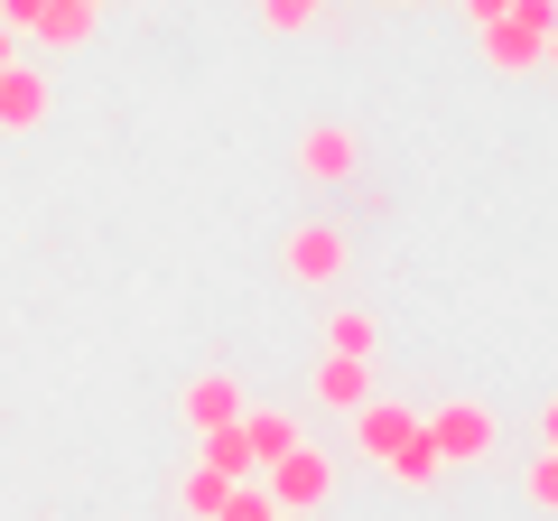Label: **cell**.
<instances>
[{
	"mask_svg": "<svg viewBox=\"0 0 558 521\" xmlns=\"http://www.w3.org/2000/svg\"><path fill=\"white\" fill-rule=\"evenodd\" d=\"M307 391H317V410H336V420H354V410L373 401V363H363V354H317V373H307Z\"/></svg>",
	"mask_w": 558,
	"mask_h": 521,
	"instance_id": "8",
	"label": "cell"
},
{
	"mask_svg": "<svg viewBox=\"0 0 558 521\" xmlns=\"http://www.w3.org/2000/svg\"><path fill=\"white\" fill-rule=\"evenodd\" d=\"M47 112H57V84H47L28 57H10V65H0V131H20V141H28V131H47Z\"/></svg>",
	"mask_w": 558,
	"mask_h": 521,
	"instance_id": "6",
	"label": "cell"
},
{
	"mask_svg": "<svg viewBox=\"0 0 558 521\" xmlns=\"http://www.w3.org/2000/svg\"><path fill=\"white\" fill-rule=\"evenodd\" d=\"M400 10H410V0H400Z\"/></svg>",
	"mask_w": 558,
	"mask_h": 521,
	"instance_id": "25",
	"label": "cell"
},
{
	"mask_svg": "<svg viewBox=\"0 0 558 521\" xmlns=\"http://www.w3.org/2000/svg\"><path fill=\"white\" fill-rule=\"evenodd\" d=\"M94 28H102V10H84V0H38V20H28L20 38H28V47H47V57H75Z\"/></svg>",
	"mask_w": 558,
	"mask_h": 521,
	"instance_id": "9",
	"label": "cell"
},
{
	"mask_svg": "<svg viewBox=\"0 0 558 521\" xmlns=\"http://www.w3.org/2000/svg\"><path fill=\"white\" fill-rule=\"evenodd\" d=\"M84 10H102V0H84Z\"/></svg>",
	"mask_w": 558,
	"mask_h": 521,
	"instance_id": "24",
	"label": "cell"
},
{
	"mask_svg": "<svg viewBox=\"0 0 558 521\" xmlns=\"http://www.w3.org/2000/svg\"><path fill=\"white\" fill-rule=\"evenodd\" d=\"M381 475H391V484H400V494H428V484H438V475H447V465H438V447H428V438H410V447H400V457H391V465H381Z\"/></svg>",
	"mask_w": 558,
	"mask_h": 521,
	"instance_id": "14",
	"label": "cell"
},
{
	"mask_svg": "<svg viewBox=\"0 0 558 521\" xmlns=\"http://www.w3.org/2000/svg\"><path fill=\"white\" fill-rule=\"evenodd\" d=\"M223 494H233V484L196 465V475H186V521H215V512H223Z\"/></svg>",
	"mask_w": 558,
	"mask_h": 521,
	"instance_id": "16",
	"label": "cell"
},
{
	"mask_svg": "<svg viewBox=\"0 0 558 521\" xmlns=\"http://www.w3.org/2000/svg\"><path fill=\"white\" fill-rule=\"evenodd\" d=\"M344 438H354V457H363V465H391L400 447L418 438V410H400V401H381V391H373V401L344 420Z\"/></svg>",
	"mask_w": 558,
	"mask_h": 521,
	"instance_id": "5",
	"label": "cell"
},
{
	"mask_svg": "<svg viewBox=\"0 0 558 521\" xmlns=\"http://www.w3.org/2000/svg\"><path fill=\"white\" fill-rule=\"evenodd\" d=\"M531 502H539V512H558V447H539V457H531Z\"/></svg>",
	"mask_w": 558,
	"mask_h": 521,
	"instance_id": "18",
	"label": "cell"
},
{
	"mask_svg": "<svg viewBox=\"0 0 558 521\" xmlns=\"http://www.w3.org/2000/svg\"><path fill=\"white\" fill-rule=\"evenodd\" d=\"M418 438L438 447V465H484L502 447V420L484 401H438V410H418Z\"/></svg>",
	"mask_w": 558,
	"mask_h": 521,
	"instance_id": "2",
	"label": "cell"
},
{
	"mask_svg": "<svg viewBox=\"0 0 558 521\" xmlns=\"http://www.w3.org/2000/svg\"><path fill=\"white\" fill-rule=\"evenodd\" d=\"M317 10L326 0H260V28L270 38H299V28H317Z\"/></svg>",
	"mask_w": 558,
	"mask_h": 521,
	"instance_id": "15",
	"label": "cell"
},
{
	"mask_svg": "<svg viewBox=\"0 0 558 521\" xmlns=\"http://www.w3.org/2000/svg\"><path fill=\"white\" fill-rule=\"evenodd\" d=\"M260 494H270L279 512H299V521H307V512H326V502H336V457H326L317 438H299L279 465H260Z\"/></svg>",
	"mask_w": 558,
	"mask_h": 521,
	"instance_id": "3",
	"label": "cell"
},
{
	"mask_svg": "<svg viewBox=\"0 0 558 521\" xmlns=\"http://www.w3.org/2000/svg\"><path fill=\"white\" fill-rule=\"evenodd\" d=\"M299 438H307V428L289 420V410H242V447H252V465H279Z\"/></svg>",
	"mask_w": 558,
	"mask_h": 521,
	"instance_id": "12",
	"label": "cell"
},
{
	"mask_svg": "<svg viewBox=\"0 0 558 521\" xmlns=\"http://www.w3.org/2000/svg\"><path fill=\"white\" fill-rule=\"evenodd\" d=\"M242 420V381L233 373H196V381H186V428H196V438H205V428H233Z\"/></svg>",
	"mask_w": 558,
	"mask_h": 521,
	"instance_id": "10",
	"label": "cell"
},
{
	"mask_svg": "<svg viewBox=\"0 0 558 521\" xmlns=\"http://www.w3.org/2000/svg\"><path fill=\"white\" fill-rule=\"evenodd\" d=\"M299 168H307V178H326V186H344L363 168V141L344 131V121H307V131H299Z\"/></svg>",
	"mask_w": 558,
	"mask_h": 521,
	"instance_id": "7",
	"label": "cell"
},
{
	"mask_svg": "<svg viewBox=\"0 0 558 521\" xmlns=\"http://www.w3.org/2000/svg\"><path fill=\"white\" fill-rule=\"evenodd\" d=\"M475 38H484V65H494V75H539V65H549V38H558V0H512V10L484 20Z\"/></svg>",
	"mask_w": 558,
	"mask_h": 521,
	"instance_id": "1",
	"label": "cell"
},
{
	"mask_svg": "<svg viewBox=\"0 0 558 521\" xmlns=\"http://www.w3.org/2000/svg\"><path fill=\"white\" fill-rule=\"evenodd\" d=\"M270 521H299V512H270Z\"/></svg>",
	"mask_w": 558,
	"mask_h": 521,
	"instance_id": "23",
	"label": "cell"
},
{
	"mask_svg": "<svg viewBox=\"0 0 558 521\" xmlns=\"http://www.w3.org/2000/svg\"><path fill=\"white\" fill-rule=\"evenodd\" d=\"M457 10H465V20L484 28V20H502V10H512V0H457Z\"/></svg>",
	"mask_w": 558,
	"mask_h": 521,
	"instance_id": "19",
	"label": "cell"
},
{
	"mask_svg": "<svg viewBox=\"0 0 558 521\" xmlns=\"http://www.w3.org/2000/svg\"><path fill=\"white\" fill-rule=\"evenodd\" d=\"M196 465H205V475H223V484H252V475H260L252 447H242V420H233V428H205V438H196Z\"/></svg>",
	"mask_w": 558,
	"mask_h": 521,
	"instance_id": "13",
	"label": "cell"
},
{
	"mask_svg": "<svg viewBox=\"0 0 558 521\" xmlns=\"http://www.w3.org/2000/svg\"><path fill=\"white\" fill-rule=\"evenodd\" d=\"M539 447H558V401H549V410H539Z\"/></svg>",
	"mask_w": 558,
	"mask_h": 521,
	"instance_id": "20",
	"label": "cell"
},
{
	"mask_svg": "<svg viewBox=\"0 0 558 521\" xmlns=\"http://www.w3.org/2000/svg\"><path fill=\"white\" fill-rule=\"evenodd\" d=\"M539 75H558V38H549V65H539Z\"/></svg>",
	"mask_w": 558,
	"mask_h": 521,
	"instance_id": "22",
	"label": "cell"
},
{
	"mask_svg": "<svg viewBox=\"0 0 558 521\" xmlns=\"http://www.w3.org/2000/svg\"><path fill=\"white\" fill-rule=\"evenodd\" d=\"M270 512H279V502L260 494V475H252V484H233V494H223V512H215V521H270Z\"/></svg>",
	"mask_w": 558,
	"mask_h": 521,
	"instance_id": "17",
	"label": "cell"
},
{
	"mask_svg": "<svg viewBox=\"0 0 558 521\" xmlns=\"http://www.w3.org/2000/svg\"><path fill=\"white\" fill-rule=\"evenodd\" d=\"M326 354H363V363H373L381 354V317H373V307H354V299L326 307Z\"/></svg>",
	"mask_w": 558,
	"mask_h": 521,
	"instance_id": "11",
	"label": "cell"
},
{
	"mask_svg": "<svg viewBox=\"0 0 558 521\" xmlns=\"http://www.w3.org/2000/svg\"><path fill=\"white\" fill-rule=\"evenodd\" d=\"M10 57H20V28H10V20H0V65H10Z\"/></svg>",
	"mask_w": 558,
	"mask_h": 521,
	"instance_id": "21",
	"label": "cell"
},
{
	"mask_svg": "<svg viewBox=\"0 0 558 521\" xmlns=\"http://www.w3.org/2000/svg\"><path fill=\"white\" fill-rule=\"evenodd\" d=\"M279 270L299 289H336L344 270H354V233H344V223H289V233H279Z\"/></svg>",
	"mask_w": 558,
	"mask_h": 521,
	"instance_id": "4",
	"label": "cell"
}]
</instances>
